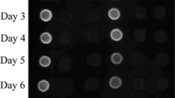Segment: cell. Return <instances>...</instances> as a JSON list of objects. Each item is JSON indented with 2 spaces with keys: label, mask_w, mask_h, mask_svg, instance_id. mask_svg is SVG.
<instances>
[{
  "label": "cell",
  "mask_w": 175,
  "mask_h": 98,
  "mask_svg": "<svg viewBox=\"0 0 175 98\" xmlns=\"http://www.w3.org/2000/svg\"><path fill=\"white\" fill-rule=\"evenodd\" d=\"M99 82L95 78H90L86 81L84 85L85 89L87 91H95L98 88Z\"/></svg>",
  "instance_id": "6da1fadb"
},
{
  "label": "cell",
  "mask_w": 175,
  "mask_h": 98,
  "mask_svg": "<svg viewBox=\"0 0 175 98\" xmlns=\"http://www.w3.org/2000/svg\"><path fill=\"white\" fill-rule=\"evenodd\" d=\"M169 62V55L165 52H161L157 57V63L160 66H166Z\"/></svg>",
  "instance_id": "7a4b0ae2"
},
{
  "label": "cell",
  "mask_w": 175,
  "mask_h": 98,
  "mask_svg": "<svg viewBox=\"0 0 175 98\" xmlns=\"http://www.w3.org/2000/svg\"><path fill=\"white\" fill-rule=\"evenodd\" d=\"M59 68L61 70H68L72 65V59L69 56H64L59 61Z\"/></svg>",
  "instance_id": "3957f363"
},
{
  "label": "cell",
  "mask_w": 175,
  "mask_h": 98,
  "mask_svg": "<svg viewBox=\"0 0 175 98\" xmlns=\"http://www.w3.org/2000/svg\"><path fill=\"white\" fill-rule=\"evenodd\" d=\"M134 36L138 42H144L147 39L146 30L142 28H138L134 30Z\"/></svg>",
  "instance_id": "277c9868"
},
{
  "label": "cell",
  "mask_w": 175,
  "mask_h": 98,
  "mask_svg": "<svg viewBox=\"0 0 175 98\" xmlns=\"http://www.w3.org/2000/svg\"><path fill=\"white\" fill-rule=\"evenodd\" d=\"M100 61L101 59L99 57V56H98L97 54H95V53H92V54H91L87 57V63L91 66H97V65H99Z\"/></svg>",
  "instance_id": "5b68a950"
},
{
  "label": "cell",
  "mask_w": 175,
  "mask_h": 98,
  "mask_svg": "<svg viewBox=\"0 0 175 98\" xmlns=\"http://www.w3.org/2000/svg\"><path fill=\"white\" fill-rule=\"evenodd\" d=\"M59 41L63 44H69L72 41V34L68 31L63 32L59 38Z\"/></svg>",
  "instance_id": "8992f818"
},
{
  "label": "cell",
  "mask_w": 175,
  "mask_h": 98,
  "mask_svg": "<svg viewBox=\"0 0 175 98\" xmlns=\"http://www.w3.org/2000/svg\"><path fill=\"white\" fill-rule=\"evenodd\" d=\"M155 40L159 44H163L167 40V34L163 30H158L155 33Z\"/></svg>",
  "instance_id": "52a82bcc"
},
{
  "label": "cell",
  "mask_w": 175,
  "mask_h": 98,
  "mask_svg": "<svg viewBox=\"0 0 175 98\" xmlns=\"http://www.w3.org/2000/svg\"><path fill=\"white\" fill-rule=\"evenodd\" d=\"M143 60H144V57H143L142 54L138 52H134L132 56V61L136 65H141L143 62Z\"/></svg>",
  "instance_id": "ba28073f"
},
{
  "label": "cell",
  "mask_w": 175,
  "mask_h": 98,
  "mask_svg": "<svg viewBox=\"0 0 175 98\" xmlns=\"http://www.w3.org/2000/svg\"><path fill=\"white\" fill-rule=\"evenodd\" d=\"M122 84V80L120 79L119 77H117V76H114V77H112L109 80V85L112 88H114V89H118L119 88Z\"/></svg>",
  "instance_id": "9c48e42d"
},
{
  "label": "cell",
  "mask_w": 175,
  "mask_h": 98,
  "mask_svg": "<svg viewBox=\"0 0 175 98\" xmlns=\"http://www.w3.org/2000/svg\"><path fill=\"white\" fill-rule=\"evenodd\" d=\"M110 36H111V39L113 41H120L123 38V34L121 31V29H114L111 31L110 34Z\"/></svg>",
  "instance_id": "30bf717a"
},
{
  "label": "cell",
  "mask_w": 175,
  "mask_h": 98,
  "mask_svg": "<svg viewBox=\"0 0 175 98\" xmlns=\"http://www.w3.org/2000/svg\"><path fill=\"white\" fill-rule=\"evenodd\" d=\"M60 19L63 23L67 24V23H69L70 21H72V16L69 12H68V11H64V12H63V13L60 14Z\"/></svg>",
  "instance_id": "8fae6325"
},
{
  "label": "cell",
  "mask_w": 175,
  "mask_h": 98,
  "mask_svg": "<svg viewBox=\"0 0 175 98\" xmlns=\"http://www.w3.org/2000/svg\"><path fill=\"white\" fill-rule=\"evenodd\" d=\"M40 18L43 21H46V22L51 21V19L52 18V12L48 10V9H44L40 13Z\"/></svg>",
  "instance_id": "7c38bea8"
},
{
  "label": "cell",
  "mask_w": 175,
  "mask_h": 98,
  "mask_svg": "<svg viewBox=\"0 0 175 98\" xmlns=\"http://www.w3.org/2000/svg\"><path fill=\"white\" fill-rule=\"evenodd\" d=\"M87 18L91 21H96L99 18V12L95 9H91L87 13Z\"/></svg>",
  "instance_id": "4fadbf2b"
},
{
  "label": "cell",
  "mask_w": 175,
  "mask_h": 98,
  "mask_svg": "<svg viewBox=\"0 0 175 98\" xmlns=\"http://www.w3.org/2000/svg\"><path fill=\"white\" fill-rule=\"evenodd\" d=\"M108 15L110 19L113 20V21H116V20H118L120 18L121 13H120V11L118 8H112L108 11Z\"/></svg>",
  "instance_id": "5bb4252c"
},
{
  "label": "cell",
  "mask_w": 175,
  "mask_h": 98,
  "mask_svg": "<svg viewBox=\"0 0 175 98\" xmlns=\"http://www.w3.org/2000/svg\"><path fill=\"white\" fill-rule=\"evenodd\" d=\"M165 10L163 8H157L154 12V17L157 20H163L165 17Z\"/></svg>",
  "instance_id": "9a60e30c"
},
{
  "label": "cell",
  "mask_w": 175,
  "mask_h": 98,
  "mask_svg": "<svg viewBox=\"0 0 175 98\" xmlns=\"http://www.w3.org/2000/svg\"><path fill=\"white\" fill-rule=\"evenodd\" d=\"M40 39H41L42 43L45 44H48L52 42V34L48 32H44L41 34L40 36Z\"/></svg>",
  "instance_id": "2e32d148"
},
{
  "label": "cell",
  "mask_w": 175,
  "mask_h": 98,
  "mask_svg": "<svg viewBox=\"0 0 175 98\" xmlns=\"http://www.w3.org/2000/svg\"><path fill=\"white\" fill-rule=\"evenodd\" d=\"M38 88L39 89V91L42 92H47L50 88L49 82H48L47 80H41L38 84Z\"/></svg>",
  "instance_id": "e0dca14e"
},
{
  "label": "cell",
  "mask_w": 175,
  "mask_h": 98,
  "mask_svg": "<svg viewBox=\"0 0 175 98\" xmlns=\"http://www.w3.org/2000/svg\"><path fill=\"white\" fill-rule=\"evenodd\" d=\"M168 87V80H165V78L160 79L157 82V88L160 90H165Z\"/></svg>",
  "instance_id": "ac0fdd59"
},
{
  "label": "cell",
  "mask_w": 175,
  "mask_h": 98,
  "mask_svg": "<svg viewBox=\"0 0 175 98\" xmlns=\"http://www.w3.org/2000/svg\"><path fill=\"white\" fill-rule=\"evenodd\" d=\"M98 39H99V34L95 30H91L87 34V39H88L89 42L95 43L98 40Z\"/></svg>",
  "instance_id": "d6986e66"
},
{
  "label": "cell",
  "mask_w": 175,
  "mask_h": 98,
  "mask_svg": "<svg viewBox=\"0 0 175 98\" xmlns=\"http://www.w3.org/2000/svg\"><path fill=\"white\" fill-rule=\"evenodd\" d=\"M111 60H112V62L115 64V65H119L122 62V56L120 53H118V52H116V53H113V54L112 55V57H111Z\"/></svg>",
  "instance_id": "ffe728a7"
},
{
  "label": "cell",
  "mask_w": 175,
  "mask_h": 98,
  "mask_svg": "<svg viewBox=\"0 0 175 98\" xmlns=\"http://www.w3.org/2000/svg\"><path fill=\"white\" fill-rule=\"evenodd\" d=\"M52 63L51 58L47 56H42L39 60V64L42 67H48Z\"/></svg>",
  "instance_id": "44dd1931"
},
{
  "label": "cell",
  "mask_w": 175,
  "mask_h": 98,
  "mask_svg": "<svg viewBox=\"0 0 175 98\" xmlns=\"http://www.w3.org/2000/svg\"><path fill=\"white\" fill-rule=\"evenodd\" d=\"M135 15L138 18H144L147 16V10L144 8H138L136 10Z\"/></svg>",
  "instance_id": "7402d4cb"
},
{
  "label": "cell",
  "mask_w": 175,
  "mask_h": 98,
  "mask_svg": "<svg viewBox=\"0 0 175 98\" xmlns=\"http://www.w3.org/2000/svg\"><path fill=\"white\" fill-rule=\"evenodd\" d=\"M143 81L142 80H139V79H137V80H134L133 82V88L135 90H141L143 88Z\"/></svg>",
  "instance_id": "603a6c76"
}]
</instances>
